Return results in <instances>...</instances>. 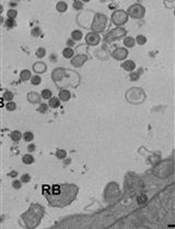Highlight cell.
<instances>
[{"instance_id": "obj_6", "label": "cell", "mask_w": 175, "mask_h": 229, "mask_svg": "<svg viewBox=\"0 0 175 229\" xmlns=\"http://www.w3.org/2000/svg\"><path fill=\"white\" fill-rule=\"evenodd\" d=\"M127 20H128V14L123 10L115 11L112 15V21L115 25H123L127 22Z\"/></svg>"}, {"instance_id": "obj_23", "label": "cell", "mask_w": 175, "mask_h": 229, "mask_svg": "<svg viewBox=\"0 0 175 229\" xmlns=\"http://www.w3.org/2000/svg\"><path fill=\"white\" fill-rule=\"evenodd\" d=\"M5 25L8 30H9V28H13V27L16 26V20H14V19H11V18H8L5 22Z\"/></svg>"}, {"instance_id": "obj_39", "label": "cell", "mask_w": 175, "mask_h": 229, "mask_svg": "<svg viewBox=\"0 0 175 229\" xmlns=\"http://www.w3.org/2000/svg\"><path fill=\"white\" fill-rule=\"evenodd\" d=\"M35 148H36V147H35V145H34V144H30V145L27 146L28 152H34V151H35Z\"/></svg>"}, {"instance_id": "obj_20", "label": "cell", "mask_w": 175, "mask_h": 229, "mask_svg": "<svg viewBox=\"0 0 175 229\" xmlns=\"http://www.w3.org/2000/svg\"><path fill=\"white\" fill-rule=\"evenodd\" d=\"M67 9H68V5L64 1H60L56 5V10L58 12H65V11H67Z\"/></svg>"}, {"instance_id": "obj_7", "label": "cell", "mask_w": 175, "mask_h": 229, "mask_svg": "<svg viewBox=\"0 0 175 229\" xmlns=\"http://www.w3.org/2000/svg\"><path fill=\"white\" fill-rule=\"evenodd\" d=\"M100 40H101L100 35L94 32L88 33L87 36H85V42H87V44L88 45H90V46H95V45H98V44L100 43Z\"/></svg>"}, {"instance_id": "obj_37", "label": "cell", "mask_w": 175, "mask_h": 229, "mask_svg": "<svg viewBox=\"0 0 175 229\" xmlns=\"http://www.w3.org/2000/svg\"><path fill=\"white\" fill-rule=\"evenodd\" d=\"M139 75H140V72H137V73H131V75H130L131 81H137V80H138V77H139Z\"/></svg>"}, {"instance_id": "obj_15", "label": "cell", "mask_w": 175, "mask_h": 229, "mask_svg": "<svg viewBox=\"0 0 175 229\" xmlns=\"http://www.w3.org/2000/svg\"><path fill=\"white\" fill-rule=\"evenodd\" d=\"M31 77H32L31 71H28V70L21 71V73H20V79H21V81H26V80H30Z\"/></svg>"}, {"instance_id": "obj_30", "label": "cell", "mask_w": 175, "mask_h": 229, "mask_svg": "<svg viewBox=\"0 0 175 229\" xmlns=\"http://www.w3.org/2000/svg\"><path fill=\"white\" fill-rule=\"evenodd\" d=\"M5 108L8 111H13L16 109V104L13 103V102H8V104L5 105Z\"/></svg>"}, {"instance_id": "obj_18", "label": "cell", "mask_w": 175, "mask_h": 229, "mask_svg": "<svg viewBox=\"0 0 175 229\" xmlns=\"http://www.w3.org/2000/svg\"><path fill=\"white\" fill-rule=\"evenodd\" d=\"M27 99H28L31 103H38L41 97H39V95L36 94V93H30V94L27 95Z\"/></svg>"}, {"instance_id": "obj_8", "label": "cell", "mask_w": 175, "mask_h": 229, "mask_svg": "<svg viewBox=\"0 0 175 229\" xmlns=\"http://www.w3.org/2000/svg\"><path fill=\"white\" fill-rule=\"evenodd\" d=\"M127 56H128V51H127V49L123 48V47H118L112 53V57L116 60H124L127 58Z\"/></svg>"}, {"instance_id": "obj_10", "label": "cell", "mask_w": 175, "mask_h": 229, "mask_svg": "<svg viewBox=\"0 0 175 229\" xmlns=\"http://www.w3.org/2000/svg\"><path fill=\"white\" fill-rule=\"evenodd\" d=\"M58 97H59V99L60 100H62V102H68L71 97V94L68 90H62V91H60L59 94H58Z\"/></svg>"}, {"instance_id": "obj_14", "label": "cell", "mask_w": 175, "mask_h": 229, "mask_svg": "<svg viewBox=\"0 0 175 229\" xmlns=\"http://www.w3.org/2000/svg\"><path fill=\"white\" fill-rule=\"evenodd\" d=\"M48 106L52 107V108H58L60 106V99L57 97H52L49 99Z\"/></svg>"}, {"instance_id": "obj_34", "label": "cell", "mask_w": 175, "mask_h": 229, "mask_svg": "<svg viewBox=\"0 0 175 229\" xmlns=\"http://www.w3.org/2000/svg\"><path fill=\"white\" fill-rule=\"evenodd\" d=\"M30 180H31V177H30V174H23L21 176V181H22V182L27 183V182H30Z\"/></svg>"}, {"instance_id": "obj_5", "label": "cell", "mask_w": 175, "mask_h": 229, "mask_svg": "<svg viewBox=\"0 0 175 229\" xmlns=\"http://www.w3.org/2000/svg\"><path fill=\"white\" fill-rule=\"evenodd\" d=\"M126 33H127V31H126L124 27H117V28H115L113 31H111L105 36V42L106 43H112V42H114L116 39H119L123 36H125Z\"/></svg>"}, {"instance_id": "obj_16", "label": "cell", "mask_w": 175, "mask_h": 229, "mask_svg": "<svg viewBox=\"0 0 175 229\" xmlns=\"http://www.w3.org/2000/svg\"><path fill=\"white\" fill-rule=\"evenodd\" d=\"M10 137L13 142H19L22 137L21 132H20V131H12L10 134Z\"/></svg>"}, {"instance_id": "obj_24", "label": "cell", "mask_w": 175, "mask_h": 229, "mask_svg": "<svg viewBox=\"0 0 175 229\" xmlns=\"http://www.w3.org/2000/svg\"><path fill=\"white\" fill-rule=\"evenodd\" d=\"M67 156V152L65 150H57L56 151V157L58 159H65Z\"/></svg>"}, {"instance_id": "obj_1", "label": "cell", "mask_w": 175, "mask_h": 229, "mask_svg": "<svg viewBox=\"0 0 175 229\" xmlns=\"http://www.w3.org/2000/svg\"><path fill=\"white\" fill-rule=\"evenodd\" d=\"M79 188L76 185H45L42 187V193L53 207H65L76 200Z\"/></svg>"}, {"instance_id": "obj_41", "label": "cell", "mask_w": 175, "mask_h": 229, "mask_svg": "<svg viewBox=\"0 0 175 229\" xmlns=\"http://www.w3.org/2000/svg\"><path fill=\"white\" fill-rule=\"evenodd\" d=\"M9 176H10V177H16V171H12V172H10V174H9Z\"/></svg>"}, {"instance_id": "obj_11", "label": "cell", "mask_w": 175, "mask_h": 229, "mask_svg": "<svg viewBox=\"0 0 175 229\" xmlns=\"http://www.w3.org/2000/svg\"><path fill=\"white\" fill-rule=\"evenodd\" d=\"M123 68L125 69L126 71H134V69L136 68V63L132 61V60H127L123 63Z\"/></svg>"}, {"instance_id": "obj_27", "label": "cell", "mask_w": 175, "mask_h": 229, "mask_svg": "<svg viewBox=\"0 0 175 229\" xmlns=\"http://www.w3.org/2000/svg\"><path fill=\"white\" fill-rule=\"evenodd\" d=\"M137 201H138V203H139L140 205H143V204H146V203L148 202V196L146 195L144 193H142L141 195L137 199Z\"/></svg>"}, {"instance_id": "obj_17", "label": "cell", "mask_w": 175, "mask_h": 229, "mask_svg": "<svg viewBox=\"0 0 175 229\" xmlns=\"http://www.w3.org/2000/svg\"><path fill=\"white\" fill-rule=\"evenodd\" d=\"M82 36H83V34L79 30H75V31H72V33H71L72 40H80V39H82Z\"/></svg>"}, {"instance_id": "obj_12", "label": "cell", "mask_w": 175, "mask_h": 229, "mask_svg": "<svg viewBox=\"0 0 175 229\" xmlns=\"http://www.w3.org/2000/svg\"><path fill=\"white\" fill-rule=\"evenodd\" d=\"M33 69L37 73H43V72L46 71V65H44L43 62H36L35 65H33Z\"/></svg>"}, {"instance_id": "obj_22", "label": "cell", "mask_w": 175, "mask_h": 229, "mask_svg": "<svg viewBox=\"0 0 175 229\" xmlns=\"http://www.w3.org/2000/svg\"><path fill=\"white\" fill-rule=\"evenodd\" d=\"M14 97V94L10 91H7V92L3 93V95H2V99L3 100H7V102H11L12 99Z\"/></svg>"}, {"instance_id": "obj_21", "label": "cell", "mask_w": 175, "mask_h": 229, "mask_svg": "<svg viewBox=\"0 0 175 229\" xmlns=\"http://www.w3.org/2000/svg\"><path fill=\"white\" fill-rule=\"evenodd\" d=\"M22 162L25 164V165H31V164L34 163V157H33L31 154H26L22 157Z\"/></svg>"}, {"instance_id": "obj_38", "label": "cell", "mask_w": 175, "mask_h": 229, "mask_svg": "<svg viewBox=\"0 0 175 229\" xmlns=\"http://www.w3.org/2000/svg\"><path fill=\"white\" fill-rule=\"evenodd\" d=\"M46 110H47V105H45V104H42L41 107L38 108V111H39V112H45Z\"/></svg>"}, {"instance_id": "obj_3", "label": "cell", "mask_w": 175, "mask_h": 229, "mask_svg": "<svg viewBox=\"0 0 175 229\" xmlns=\"http://www.w3.org/2000/svg\"><path fill=\"white\" fill-rule=\"evenodd\" d=\"M106 24H107V18L106 15H104L102 13H98L96 15L94 16V20L92 22V25H91V28L93 30L94 33H101L103 32L106 27Z\"/></svg>"}, {"instance_id": "obj_19", "label": "cell", "mask_w": 175, "mask_h": 229, "mask_svg": "<svg viewBox=\"0 0 175 229\" xmlns=\"http://www.w3.org/2000/svg\"><path fill=\"white\" fill-rule=\"evenodd\" d=\"M135 43H136V40H135V38L130 37V36H127V37H125V39H124V45H125L126 47H134L135 46Z\"/></svg>"}, {"instance_id": "obj_36", "label": "cell", "mask_w": 175, "mask_h": 229, "mask_svg": "<svg viewBox=\"0 0 175 229\" xmlns=\"http://www.w3.org/2000/svg\"><path fill=\"white\" fill-rule=\"evenodd\" d=\"M21 182L22 181H19V180H14L13 182H12V187L14 188V189H20L21 188Z\"/></svg>"}, {"instance_id": "obj_31", "label": "cell", "mask_w": 175, "mask_h": 229, "mask_svg": "<svg viewBox=\"0 0 175 229\" xmlns=\"http://www.w3.org/2000/svg\"><path fill=\"white\" fill-rule=\"evenodd\" d=\"M45 55H46V49L43 48V47H41V48H38L36 50V56H37V58H43L45 57Z\"/></svg>"}, {"instance_id": "obj_4", "label": "cell", "mask_w": 175, "mask_h": 229, "mask_svg": "<svg viewBox=\"0 0 175 229\" xmlns=\"http://www.w3.org/2000/svg\"><path fill=\"white\" fill-rule=\"evenodd\" d=\"M144 13H146V10H144L143 5H139V3L132 5L128 8V11H127V14L131 16L132 19H141L142 16L144 15Z\"/></svg>"}, {"instance_id": "obj_13", "label": "cell", "mask_w": 175, "mask_h": 229, "mask_svg": "<svg viewBox=\"0 0 175 229\" xmlns=\"http://www.w3.org/2000/svg\"><path fill=\"white\" fill-rule=\"evenodd\" d=\"M73 55H75V51H73V49L72 48H69V47H67L62 50V56H64V58L66 59H70L73 57Z\"/></svg>"}, {"instance_id": "obj_9", "label": "cell", "mask_w": 175, "mask_h": 229, "mask_svg": "<svg viewBox=\"0 0 175 229\" xmlns=\"http://www.w3.org/2000/svg\"><path fill=\"white\" fill-rule=\"evenodd\" d=\"M87 60H88V56H85V55H78L75 58H72V60H71V65H73V67H76V68H79V67L83 65V63H84Z\"/></svg>"}, {"instance_id": "obj_33", "label": "cell", "mask_w": 175, "mask_h": 229, "mask_svg": "<svg viewBox=\"0 0 175 229\" xmlns=\"http://www.w3.org/2000/svg\"><path fill=\"white\" fill-rule=\"evenodd\" d=\"M18 15V12H16V9H10L8 11V18H11V19H16V16Z\"/></svg>"}, {"instance_id": "obj_2", "label": "cell", "mask_w": 175, "mask_h": 229, "mask_svg": "<svg viewBox=\"0 0 175 229\" xmlns=\"http://www.w3.org/2000/svg\"><path fill=\"white\" fill-rule=\"evenodd\" d=\"M44 215V209L39 205H31L30 209L25 214L22 215V219L24 220V225L28 228L36 227Z\"/></svg>"}, {"instance_id": "obj_29", "label": "cell", "mask_w": 175, "mask_h": 229, "mask_svg": "<svg viewBox=\"0 0 175 229\" xmlns=\"http://www.w3.org/2000/svg\"><path fill=\"white\" fill-rule=\"evenodd\" d=\"M135 40L137 42L138 45H144V44L147 43V38L144 37L143 35H138Z\"/></svg>"}, {"instance_id": "obj_40", "label": "cell", "mask_w": 175, "mask_h": 229, "mask_svg": "<svg viewBox=\"0 0 175 229\" xmlns=\"http://www.w3.org/2000/svg\"><path fill=\"white\" fill-rule=\"evenodd\" d=\"M73 45H75L73 40H70V39H68V40H67V46H68L69 48H71V47H72Z\"/></svg>"}, {"instance_id": "obj_32", "label": "cell", "mask_w": 175, "mask_h": 229, "mask_svg": "<svg viewBox=\"0 0 175 229\" xmlns=\"http://www.w3.org/2000/svg\"><path fill=\"white\" fill-rule=\"evenodd\" d=\"M32 36H35V37H37V36H39L41 35V33H42V30L39 28V27H34L32 30Z\"/></svg>"}, {"instance_id": "obj_35", "label": "cell", "mask_w": 175, "mask_h": 229, "mask_svg": "<svg viewBox=\"0 0 175 229\" xmlns=\"http://www.w3.org/2000/svg\"><path fill=\"white\" fill-rule=\"evenodd\" d=\"M72 5H73V8H75L76 10H80L82 7H83V3H82V1H78V0H76Z\"/></svg>"}, {"instance_id": "obj_28", "label": "cell", "mask_w": 175, "mask_h": 229, "mask_svg": "<svg viewBox=\"0 0 175 229\" xmlns=\"http://www.w3.org/2000/svg\"><path fill=\"white\" fill-rule=\"evenodd\" d=\"M41 82H42V79H41L39 75H34L31 77V83H32L33 85H39Z\"/></svg>"}, {"instance_id": "obj_25", "label": "cell", "mask_w": 175, "mask_h": 229, "mask_svg": "<svg viewBox=\"0 0 175 229\" xmlns=\"http://www.w3.org/2000/svg\"><path fill=\"white\" fill-rule=\"evenodd\" d=\"M23 139H24V141L31 142V141H33V139H34V134H33L32 132L27 131V132H25V133L23 134Z\"/></svg>"}, {"instance_id": "obj_26", "label": "cell", "mask_w": 175, "mask_h": 229, "mask_svg": "<svg viewBox=\"0 0 175 229\" xmlns=\"http://www.w3.org/2000/svg\"><path fill=\"white\" fill-rule=\"evenodd\" d=\"M52 91L50 90H43L42 91V98L44 99H50L52 98Z\"/></svg>"}]
</instances>
